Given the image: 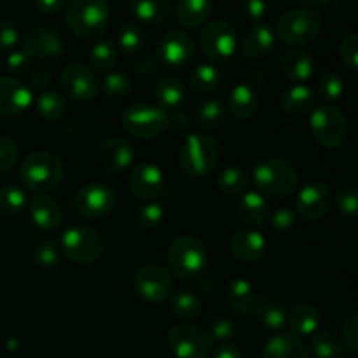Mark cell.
<instances>
[{
  "label": "cell",
  "instance_id": "cell-1",
  "mask_svg": "<svg viewBox=\"0 0 358 358\" xmlns=\"http://www.w3.org/2000/svg\"><path fill=\"white\" fill-rule=\"evenodd\" d=\"M252 182L259 194L283 199L296 192L299 185V173L292 163L280 157L264 159L254 168Z\"/></svg>",
  "mask_w": 358,
  "mask_h": 358
},
{
  "label": "cell",
  "instance_id": "cell-2",
  "mask_svg": "<svg viewBox=\"0 0 358 358\" xmlns=\"http://www.w3.org/2000/svg\"><path fill=\"white\" fill-rule=\"evenodd\" d=\"M110 20L108 0H69L65 21L73 35L96 38L105 34Z\"/></svg>",
  "mask_w": 358,
  "mask_h": 358
},
{
  "label": "cell",
  "instance_id": "cell-3",
  "mask_svg": "<svg viewBox=\"0 0 358 358\" xmlns=\"http://www.w3.org/2000/svg\"><path fill=\"white\" fill-rule=\"evenodd\" d=\"M65 168L58 156L45 150H35L28 154L20 166V177L24 187L37 194L55 189L63 180Z\"/></svg>",
  "mask_w": 358,
  "mask_h": 358
},
{
  "label": "cell",
  "instance_id": "cell-4",
  "mask_svg": "<svg viewBox=\"0 0 358 358\" xmlns=\"http://www.w3.org/2000/svg\"><path fill=\"white\" fill-rule=\"evenodd\" d=\"M168 268L177 278L192 280L199 278L208 264L206 248L198 238L184 234L171 241L166 252Z\"/></svg>",
  "mask_w": 358,
  "mask_h": 358
},
{
  "label": "cell",
  "instance_id": "cell-5",
  "mask_svg": "<svg viewBox=\"0 0 358 358\" xmlns=\"http://www.w3.org/2000/svg\"><path fill=\"white\" fill-rule=\"evenodd\" d=\"M220 147L205 133H191L178 150L180 170L189 177H205L219 163Z\"/></svg>",
  "mask_w": 358,
  "mask_h": 358
},
{
  "label": "cell",
  "instance_id": "cell-6",
  "mask_svg": "<svg viewBox=\"0 0 358 358\" xmlns=\"http://www.w3.org/2000/svg\"><path fill=\"white\" fill-rule=\"evenodd\" d=\"M310 129L318 145L325 149H338L348 140L350 121L338 105L324 103L311 112Z\"/></svg>",
  "mask_w": 358,
  "mask_h": 358
},
{
  "label": "cell",
  "instance_id": "cell-7",
  "mask_svg": "<svg viewBox=\"0 0 358 358\" xmlns=\"http://www.w3.org/2000/svg\"><path fill=\"white\" fill-rule=\"evenodd\" d=\"M59 250L76 264H94L105 252V241L98 231L87 226H72L63 231Z\"/></svg>",
  "mask_w": 358,
  "mask_h": 358
},
{
  "label": "cell",
  "instance_id": "cell-8",
  "mask_svg": "<svg viewBox=\"0 0 358 358\" xmlns=\"http://www.w3.org/2000/svg\"><path fill=\"white\" fill-rule=\"evenodd\" d=\"M324 21L320 14L308 7H299L283 14L276 24V35L285 44L303 45L313 42L322 34Z\"/></svg>",
  "mask_w": 358,
  "mask_h": 358
},
{
  "label": "cell",
  "instance_id": "cell-9",
  "mask_svg": "<svg viewBox=\"0 0 358 358\" xmlns=\"http://www.w3.org/2000/svg\"><path fill=\"white\" fill-rule=\"evenodd\" d=\"M166 343L177 358H206L213 350L208 331L189 322L173 325L168 331Z\"/></svg>",
  "mask_w": 358,
  "mask_h": 358
},
{
  "label": "cell",
  "instance_id": "cell-10",
  "mask_svg": "<svg viewBox=\"0 0 358 358\" xmlns=\"http://www.w3.org/2000/svg\"><path fill=\"white\" fill-rule=\"evenodd\" d=\"M166 112L147 103H133L124 108L121 124L131 136L140 140H154L166 129Z\"/></svg>",
  "mask_w": 358,
  "mask_h": 358
},
{
  "label": "cell",
  "instance_id": "cell-11",
  "mask_svg": "<svg viewBox=\"0 0 358 358\" xmlns=\"http://www.w3.org/2000/svg\"><path fill=\"white\" fill-rule=\"evenodd\" d=\"M199 48L210 62H227L238 48L236 28L226 20L210 21L199 34Z\"/></svg>",
  "mask_w": 358,
  "mask_h": 358
},
{
  "label": "cell",
  "instance_id": "cell-12",
  "mask_svg": "<svg viewBox=\"0 0 358 358\" xmlns=\"http://www.w3.org/2000/svg\"><path fill=\"white\" fill-rule=\"evenodd\" d=\"M173 278L157 264H145L133 276V289L147 303L159 304L173 296Z\"/></svg>",
  "mask_w": 358,
  "mask_h": 358
},
{
  "label": "cell",
  "instance_id": "cell-13",
  "mask_svg": "<svg viewBox=\"0 0 358 358\" xmlns=\"http://www.w3.org/2000/svg\"><path fill=\"white\" fill-rule=\"evenodd\" d=\"M59 87L66 100L91 101L98 96L101 84L90 66L72 63L59 73Z\"/></svg>",
  "mask_w": 358,
  "mask_h": 358
},
{
  "label": "cell",
  "instance_id": "cell-14",
  "mask_svg": "<svg viewBox=\"0 0 358 358\" xmlns=\"http://www.w3.org/2000/svg\"><path fill=\"white\" fill-rule=\"evenodd\" d=\"M73 205L86 219H101L114 210L115 192L103 182H90L77 191Z\"/></svg>",
  "mask_w": 358,
  "mask_h": 358
},
{
  "label": "cell",
  "instance_id": "cell-15",
  "mask_svg": "<svg viewBox=\"0 0 358 358\" xmlns=\"http://www.w3.org/2000/svg\"><path fill=\"white\" fill-rule=\"evenodd\" d=\"M332 206V192L327 184L320 180L308 182L304 187L299 189L296 196L294 212L304 220H320L329 213Z\"/></svg>",
  "mask_w": 358,
  "mask_h": 358
},
{
  "label": "cell",
  "instance_id": "cell-16",
  "mask_svg": "<svg viewBox=\"0 0 358 358\" xmlns=\"http://www.w3.org/2000/svg\"><path fill=\"white\" fill-rule=\"evenodd\" d=\"M23 51L31 59L38 62H51L59 58L65 51V42L56 30L48 24H35L27 31L23 38Z\"/></svg>",
  "mask_w": 358,
  "mask_h": 358
},
{
  "label": "cell",
  "instance_id": "cell-17",
  "mask_svg": "<svg viewBox=\"0 0 358 358\" xmlns=\"http://www.w3.org/2000/svg\"><path fill=\"white\" fill-rule=\"evenodd\" d=\"M157 58L166 66L177 69L185 65L194 56V41L184 30H170L157 42Z\"/></svg>",
  "mask_w": 358,
  "mask_h": 358
},
{
  "label": "cell",
  "instance_id": "cell-18",
  "mask_svg": "<svg viewBox=\"0 0 358 358\" xmlns=\"http://www.w3.org/2000/svg\"><path fill=\"white\" fill-rule=\"evenodd\" d=\"M98 164L108 173H122L135 161V149L128 140L110 136L100 145L96 154Z\"/></svg>",
  "mask_w": 358,
  "mask_h": 358
},
{
  "label": "cell",
  "instance_id": "cell-19",
  "mask_svg": "<svg viewBox=\"0 0 358 358\" xmlns=\"http://www.w3.org/2000/svg\"><path fill=\"white\" fill-rule=\"evenodd\" d=\"M34 93L16 77H0V114L20 115L30 108Z\"/></svg>",
  "mask_w": 358,
  "mask_h": 358
},
{
  "label": "cell",
  "instance_id": "cell-20",
  "mask_svg": "<svg viewBox=\"0 0 358 358\" xmlns=\"http://www.w3.org/2000/svg\"><path fill=\"white\" fill-rule=\"evenodd\" d=\"M129 189L136 198L150 201L157 198L164 189V173L154 163L136 164L129 175Z\"/></svg>",
  "mask_w": 358,
  "mask_h": 358
},
{
  "label": "cell",
  "instance_id": "cell-21",
  "mask_svg": "<svg viewBox=\"0 0 358 358\" xmlns=\"http://www.w3.org/2000/svg\"><path fill=\"white\" fill-rule=\"evenodd\" d=\"M275 41L276 35L269 24L255 23L254 27L245 31L243 38L240 42V51L248 62H259V59L266 58L273 51Z\"/></svg>",
  "mask_w": 358,
  "mask_h": 358
},
{
  "label": "cell",
  "instance_id": "cell-22",
  "mask_svg": "<svg viewBox=\"0 0 358 358\" xmlns=\"http://www.w3.org/2000/svg\"><path fill=\"white\" fill-rule=\"evenodd\" d=\"M231 254L245 264H255L266 254V238L259 231H236L231 238Z\"/></svg>",
  "mask_w": 358,
  "mask_h": 358
},
{
  "label": "cell",
  "instance_id": "cell-23",
  "mask_svg": "<svg viewBox=\"0 0 358 358\" xmlns=\"http://www.w3.org/2000/svg\"><path fill=\"white\" fill-rule=\"evenodd\" d=\"M30 219L38 229L56 231L63 224V210L55 198L38 194L30 203Z\"/></svg>",
  "mask_w": 358,
  "mask_h": 358
},
{
  "label": "cell",
  "instance_id": "cell-24",
  "mask_svg": "<svg viewBox=\"0 0 358 358\" xmlns=\"http://www.w3.org/2000/svg\"><path fill=\"white\" fill-rule=\"evenodd\" d=\"M236 213L241 222L247 224L248 227H261L266 222H269L271 208H269L264 196L259 194L257 191H250L241 194Z\"/></svg>",
  "mask_w": 358,
  "mask_h": 358
},
{
  "label": "cell",
  "instance_id": "cell-25",
  "mask_svg": "<svg viewBox=\"0 0 358 358\" xmlns=\"http://www.w3.org/2000/svg\"><path fill=\"white\" fill-rule=\"evenodd\" d=\"M280 65L287 79L296 84H304L315 73V59L303 49H289L283 52Z\"/></svg>",
  "mask_w": 358,
  "mask_h": 358
},
{
  "label": "cell",
  "instance_id": "cell-26",
  "mask_svg": "<svg viewBox=\"0 0 358 358\" xmlns=\"http://www.w3.org/2000/svg\"><path fill=\"white\" fill-rule=\"evenodd\" d=\"M280 107L289 115H306L317 107V94L304 84H294L280 96Z\"/></svg>",
  "mask_w": 358,
  "mask_h": 358
},
{
  "label": "cell",
  "instance_id": "cell-27",
  "mask_svg": "<svg viewBox=\"0 0 358 358\" xmlns=\"http://www.w3.org/2000/svg\"><path fill=\"white\" fill-rule=\"evenodd\" d=\"M154 98L161 110L178 112L185 101V90L177 77L164 76L154 86Z\"/></svg>",
  "mask_w": 358,
  "mask_h": 358
},
{
  "label": "cell",
  "instance_id": "cell-28",
  "mask_svg": "<svg viewBox=\"0 0 358 358\" xmlns=\"http://www.w3.org/2000/svg\"><path fill=\"white\" fill-rule=\"evenodd\" d=\"M287 325L290 327V332L297 338L313 336L320 325V311L310 303L297 304L290 310L289 317H287Z\"/></svg>",
  "mask_w": 358,
  "mask_h": 358
},
{
  "label": "cell",
  "instance_id": "cell-29",
  "mask_svg": "<svg viewBox=\"0 0 358 358\" xmlns=\"http://www.w3.org/2000/svg\"><path fill=\"white\" fill-rule=\"evenodd\" d=\"M262 358H310L301 338L294 334H276L266 343Z\"/></svg>",
  "mask_w": 358,
  "mask_h": 358
},
{
  "label": "cell",
  "instance_id": "cell-30",
  "mask_svg": "<svg viewBox=\"0 0 358 358\" xmlns=\"http://www.w3.org/2000/svg\"><path fill=\"white\" fill-rule=\"evenodd\" d=\"M227 110L240 121L252 119L259 110V96L248 84H238L231 90Z\"/></svg>",
  "mask_w": 358,
  "mask_h": 358
},
{
  "label": "cell",
  "instance_id": "cell-31",
  "mask_svg": "<svg viewBox=\"0 0 358 358\" xmlns=\"http://www.w3.org/2000/svg\"><path fill=\"white\" fill-rule=\"evenodd\" d=\"M257 299L259 296L255 294L252 283L243 278L233 280L226 290V303L234 313H240V315L252 313L255 304H257Z\"/></svg>",
  "mask_w": 358,
  "mask_h": 358
},
{
  "label": "cell",
  "instance_id": "cell-32",
  "mask_svg": "<svg viewBox=\"0 0 358 358\" xmlns=\"http://www.w3.org/2000/svg\"><path fill=\"white\" fill-rule=\"evenodd\" d=\"M252 313L255 315L259 324L264 325L268 331H282L287 325V317H289L285 306L275 297L269 296L259 297Z\"/></svg>",
  "mask_w": 358,
  "mask_h": 358
},
{
  "label": "cell",
  "instance_id": "cell-33",
  "mask_svg": "<svg viewBox=\"0 0 358 358\" xmlns=\"http://www.w3.org/2000/svg\"><path fill=\"white\" fill-rule=\"evenodd\" d=\"M171 0H131V13L138 23L157 27L164 23L171 13Z\"/></svg>",
  "mask_w": 358,
  "mask_h": 358
},
{
  "label": "cell",
  "instance_id": "cell-34",
  "mask_svg": "<svg viewBox=\"0 0 358 358\" xmlns=\"http://www.w3.org/2000/svg\"><path fill=\"white\" fill-rule=\"evenodd\" d=\"M213 0H177L175 14L182 27L196 28L201 27L212 13Z\"/></svg>",
  "mask_w": 358,
  "mask_h": 358
},
{
  "label": "cell",
  "instance_id": "cell-35",
  "mask_svg": "<svg viewBox=\"0 0 358 358\" xmlns=\"http://www.w3.org/2000/svg\"><path fill=\"white\" fill-rule=\"evenodd\" d=\"M227 119V107L217 98L203 101L196 112V122L206 131H215L226 124Z\"/></svg>",
  "mask_w": 358,
  "mask_h": 358
},
{
  "label": "cell",
  "instance_id": "cell-36",
  "mask_svg": "<svg viewBox=\"0 0 358 358\" xmlns=\"http://www.w3.org/2000/svg\"><path fill=\"white\" fill-rule=\"evenodd\" d=\"M119 59L117 48L110 41H100L91 48L90 51V69L94 73H105L115 69Z\"/></svg>",
  "mask_w": 358,
  "mask_h": 358
},
{
  "label": "cell",
  "instance_id": "cell-37",
  "mask_svg": "<svg viewBox=\"0 0 358 358\" xmlns=\"http://www.w3.org/2000/svg\"><path fill=\"white\" fill-rule=\"evenodd\" d=\"M311 352L317 358H343L346 353L343 339L331 331H317L311 336Z\"/></svg>",
  "mask_w": 358,
  "mask_h": 358
},
{
  "label": "cell",
  "instance_id": "cell-38",
  "mask_svg": "<svg viewBox=\"0 0 358 358\" xmlns=\"http://www.w3.org/2000/svg\"><path fill=\"white\" fill-rule=\"evenodd\" d=\"M37 112L45 121H62L69 114V100L58 91H44L37 98Z\"/></svg>",
  "mask_w": 358,
  "mask_h": 358
},
{
  "label": "cell",
  "instance_id": "cell-39",
  "mask_svg": "<svg viewBox=\"0 0 358 358\" xmlns=\"http://www.w3.org/2000/svg\"><path fill=\"white\" fill-rule=\"evenodd\" d=\"M222 73L212 63L198 65L189 76V86L196 94H208L220 84Z\"/></svg>",
  "mask_w": 358,
  "mask_h": 358
},
{
  "label": "cell",
  "instance_id": "cell-40",
  "mask_svg": "<svg viewBox=\"0 0 358 358\" xmlns=\"http://www.w3.org/2000/svg\"><path fill=\"white\" fill-rule=\"evenodd\" d=\"M170 308L173 315L180 320H196L201 315V301L191 290H180L170 297Z\"/></svg>",
  "mask_w": 358,
  "mask_h": 358
},
{
  "label": "cell",
  "instance_id": "cell-41",
  "mask_svg": "<svg viewBox=\"0 0 358 358\" xmlns=\"http://www.w3.org/2000/svg\"><path fill=\"white\" fill-rule=\"evenodd\" d=\"M250 178L248 173L240 166H227L220 171L217 185L226 196H241L247 192Z\"/></svg>",
  "mask_w": 358,
  "mask_h": 358
},
{
  "label": "cell",
  "instance_id": "cell-42",
  "mask_svg": "<svg viewBox=\"0 0 358 358\" xmlns=\"http://www.w3.org/2000/svg\"><path fill=\"white\" fill-rule=\"evenodd\" d=\"M117 44L119 49L126 52V55H138L143 49V45H145V34H143L138 23L128 21V23H124L119 28Z\"/></svg>",
  "mask_w": 358,
  "mask_h": 358
},
{
  "label": "cell",
  "instance_id": "cell-43",
  "mask_svg": "<svg viewBox=\"0 0 358 358\" xmlns=\"http://www.w3.org/2000/svg\"><path fill=\"white\" fill-rule=\"evenodd\" d=\"M317 93L325 103H334L345 94V80L339 73L325 72L318 77Z\"/></svg>",
  "mask_w": 358,
  "mask_h": 358
},
{
  "label": "cell",
  "instance_id": "cell-44",
  "mask_svg": "<svg viewBox=\"0 0 358 358\" xmlns=\"http://www.w3.org/2000/svg\"><path fill=\"white\" fill-rule=\"evenodd\" d=\"M27 206V194L23 189L16 185H3L0 187V213L14 215Z\"/></svg>",
  "mask_w": 358,
  "mask_h": 358
},
{
  "label": "cell",
  "instance_id": "cell-45",
  "mask_svg": "<svg viewBox=\"0 0 358 358\" xmlns=\"http://www.w3.org/2000/svg\"><path fill=\"white\" fill-rule=\"evenodd\" d=\"M101 90L105 91V94H108L114 100H119V98H126L133 90V83L126 73L122 72H108L107 76L103 77V80H100Z\"/></svg>",
  "mask_w": 358,
  "mask_h": 358
},
{
  "label": "cell",
  "instance_id": "cell-46",
  "mask_svg": "<svg viewBox=\"0 0 358 358\" xmlns=\"http://www.w3.org/2000/svg\"><path fill=\"white\" fill-rule=\"evenodd\" d=\"M164 219V210L159 203L154 201H147L145 205L140 206L135 213V222L140 229L143 231H150L156 229Z\"/></svg>",
  "mask_w": 358,
  "mask_h": 358
},
{
  "label": "cell",
  "instance_id": "cell-47",
  "mask_svg": "<svg viewBox=\"0 0 358 358\" xmlns=\"http://www.w3.org/2000/svg\"><path fill=\"white\" fill-rule=\"evenodd\" d=\"M332 205L336 206L339 213L355 219V217H358V187L346 185V187L339 189L334 198H332Z\"/></svg>",
  "mask_w": 358,
  "mask_h": 358
},
{
  "label": "cell",
  "instance_id": "cell-48",
  "mask_svg": "<svg viewBox=\"0 0 358 358\" xmlns=\"http://www.w3.org/2000/svg\"><path fill=\"white\" fill-rule=\"evenodd\" d=\"M338 55L346 69L358 72V31L345 35V37L339 41Z\"/></svg>",
  "mask_w": 358,
  "mask_h": 358
},
{
  "label": "cell",
  "instance_id": "cell-49",
  "mask_svg": "<svg viewBox=\"0 0 358 358\" xmlns=\"http://www.w3.org/2000/svg\"><path fill=\"white\" fill-rule=\"evenodd\" d=\"M34 261L44 268H52L59 261V247L52 240H41L34 245Z\"/></svg>",
  "mask_w": 358,
  "mask_h": 358
},
{
  "label": "cell",
  "instance_id": "cell-50",
  "mask_svg": "<svg viewBox=\"0 0 358 358\" xmlns=\"http://www.w3.org/2000/svg\"><path fill=\"white\" fill-rule=\"evenodd\" d=\"M20 159V147L10 136L0 135V173L13 170Z\"/></svg>",
  "mask_w": 358,
  "mask_h": 358
},
{
  "label": "cell",
  "instance_id": "cell-51",
  "mask_svg": "<svg viewBox=\"0 0 358 358\" xmlns=\"http://www.w3.org/2000/svg\"><path fill=\"white\" fill-rule=\"evenodd\" d=\"M234 332H236V325H234V322L229 317H217L210 324L208 334L213 341L226 343L233 338Z\"/></svg>",
  "mask_w": 358,
  "mask_h": 358
},
{
  "label": "cell",
  "instance_id": "cell-52",
  "mask_svg": "<svg viewBox=\"0 0 358 358\" xmlns=\"http://www.w3.org/2000/svg\"><path fill=\"white\" fill-rule=\"evenodd\" d=\"M31 63L34 59L23 51V49H17V51L9 52L6 59V66L13 76H24V73L30 72L31 69Z\"/></svg>",
  "mask_w": 358,
  "mask_h": 358
},
{
  "label": "cell",
  "instance_id": "cell-53",
  "mask_svg": "<svg viewBox=\"0 0 358 358\" xmlns=\"http://www.w3.org/2000/svg\"><path fill=\"white\" fill-rule=\"evenodd\" d=\"M269 222H271V227L275 231L285 233V231L292 229V227L296 226V212L290 210L289 206H280L276 212L271 213Z\"/></svg>",
  "mask_w": 358,
  "mask_h": 358
},
{
  "label": "cell",
  "instance_id": "cell-54",
  "mask_svg": "<svg viewBox=\"0 0 358 358\" xmlns=\"http://www.w3.org/2000/svg\"><path fill=\"white\" fill-rule=\"evenodd\" d=\"M341 339L346 352H352L358 355V311L346 320L345 327H343Z\"/></svg>",
  "mask_w": 358,
  "mask_h": 358
},
{
  "label": "cell",
  "instance_id": "cell-55",
  "mask_svg": "<svg viewBox=\"0 0 358 358\" xmlns=\"http://www.w3.org/2000/svg\"><path fill=\"white\" fill-rule=\"evenodd\" d=\"M20 42V31L6 17H0V51H9Z\"/></svg>",
  "mask_w": 358,
  "mask_h": 358
},
{
  "label": "cell",
  "instance_id": "cell-56",
  "mask_svg": "<svg viewBox=\"0 0 358 358\" xmlns=\"http://www.w3.org/2000/svg\"><path fill=\"white\" fill-rule=\"evenodd\" d=\"M159 66H161V62L159 58H157V55H140L135 62L136 72H138L142 77L154 76V73L159 70Z\"/></svg>",
  "mask_w": 358,
  "mask_h": 358
},
{
  "label": "cell",
  "instance_id": "cell-57",
  "mask_svg": "<svg viewBox=\"0 0 358 358\" xmlns=\"http://www.w3.org/2000/svg\"><path fill=\"white\" fill-rule=\"evenodd\" d=\"M241 9H243V14L248 17V20L259 21L266 16V2L264 0H243L241 3Z\"/></svg>",
  "mask_w": 358,
  "mask_h": 358
},
{
  "label": "cell",
  "instance_id": "cell-58",
  "mask_svg": "<svg viewBox=\"0 0 358 358\" xmlns=\"http://www.w3.org/2000/svg\"><path fill=\"white\" fill-rule=\"evenodd\" d=\"M49 83H51L49 72H45V70H41V69L31 72L30 90H37V91H42V93H44V90L49 86Z\"/></svg>",
  "mask_w": 358,
  "mask_h": 358
},
{
  "label": "cell",
  "instance_id": "cell-59",
  "mask_svg": "<svg viewBox=\"0 0 358 358\" xmlns=\"http://www.w3.org/2000/svg\"><path fill=\"white\" fill-rule=\"evenodd\" d=\"M38 6V9L45 14H56L62 9H65L69 0H35Z\"/></svg>",
  "mask_w": 358,
  "mask_h": 358
},
{
  "label": "cell",
  "instance_id": "cell-60",
  "mask_svg": "<svg viewBox=\"0 0 358 358\" xmlns=\"http://www.w3.org/2000/svg\"><path fill=\"white\" fill-rule=\"evenodd\" d=\"M213 358H243L240 348L236 345H229V343H224L219 348H215Z\"/></svg>",
  "mask_w": 358,
  "mask_h": 358
},
{
  "label": "cell",
  "instance_id": "cell-61",
  "mask_svg": "<svg viewBox=\"0 0 358 358\" xmlns=\"http://www.w3.org/2000/svg\"><path fill=\"white\" fill-rule=\"evenodd\" d=\"M301 3H304V6H310V7H324V6H329V3L332 2H338V0H299Z\"/></svg>",
  "mask_w": 358,
  "mask_h": 358
}]
</instances>
